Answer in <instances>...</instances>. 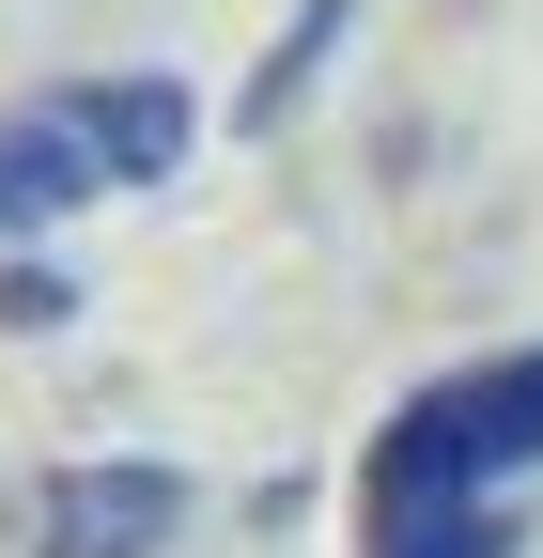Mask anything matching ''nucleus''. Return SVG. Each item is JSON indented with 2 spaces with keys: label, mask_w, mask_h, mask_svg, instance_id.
Wrapping results in <instances>:
<instances>
[{
  "label": "nucleus",
  "mask_w": 543,
  "mask_h": 558,
  "mask_svg": "<svg viewBox=\"0 0 543 558\" xmlns=\"http://www.w3.org/2000/svg\"><path fill=\"white\" fill-rule=\"evenodd\" d=\"M543 465V341L512 357H466L373 435V512H450V497H497V481Z\"/></svg>",
  "instance_id": "1"
},
{
  "label": "nucleus",
  "mask_w": 543,
  "mask_h": 558,
  "mask_svg": "<svg viewBox=\"0 0 543 558\" xmlns=\"http://www.w3.org/2000/svg\"><path fill=\"white\" fill-rule=\"evenodd\" d=\"M171 527H186V465H156V450L62 465L32 497V558H171Z\"/></svg>",
  "instance_id": "2"
},
{
  "label": "nucleus",
  "mask_w": 543,
  "mask_h": 558,
  "mask_svg": "<svg viewBox=\"0 0 543 558\" xmlns=\"http://www.w3.org/2000/svg\"><path fill=\"white\" fill-rule=\"evenodd\" d=\"M47 109L79 124V156H94L109 186H171V171H186V140H202L186 78H62Z\"/></svg>",
  "instance_id": "3"
},
{
  "label": "nucleus",
  "mask_w": 543,
  "mask_h": 558,
  "mask_svg": "<svg viewBox=\"0 0 543 558\" xmlns=\"http://www.w3.org/2000/svg\"><path fill=\"white\" fill-rule=\"evenodd\" d=\"M94 186H109V171L79 156V124H62V109H0V248L47 233V218H79Z\"/></svg>",
  "instance_id": "4"
},
{
  "label": "nucleus",
  "mask_w": 543,
  "mask_h": 558,
  "mask_svg": "<svg viewBox=\"0 0 543 558\" xmlns=\"http://www.w3.org/2000/svg\"><path fill=\"white\" fill-rule=\"evenodd\" d=\"M342 32H358V0H295V16H280V47H264V78L233 94V124H249V140H264V124H295V94L326 78V47H342Z\"/></svg>",
  "instance_id": "5"
},
{
  "label": "nucleus",
  "mask_w": 543,
  "mask_h": 558,
  "mask_svg": "<svg viewBox=\"0 0 543 558\" xmlns=\"http://www.w3.org/2000/svg\"><path fill=\"white\" fill-rule=\"evenodd\" d=\"M373 558H512L497 497H450V512H373Z\"/></svg>",
  "instance_id": "6"
},
{
  "label": "nucleus",
  "mask_w": 543,
  "mask_h": 558,
  "mask_svg": "<svg viewBox=\"0 0 543 558\" xmlns=\"http://www.w3.org/2000/svg\"><path fill=\"white\" fill-rule=\"evenodd\" d=\"M62 311H79V279H62V264H0V326H16V341H47Z\"/></svg>",
  "instance_id": "7"
}]
</instances>
